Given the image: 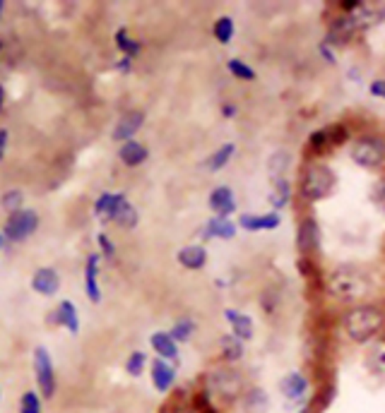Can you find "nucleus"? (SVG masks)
Returning a JSON list of instances; mask_svg holds the SVG:
<instances>
[{
	"instance_id": "nucleus-13",
	"label": "nucleus",
	"mask_w": 385,
	"mask_h": 413,
	"mask_svg": "<svg viewBox=\"0 0 385 413\" xmlns=\"http://www.w3.org/2000/svg\"><path fill=\"white\" fill-rule=\"evenodd\" d=\"M31 286H34L36 294L53 296V294H58V289H60V277H58V272L51 269V267H43V269L36 272L34 279H31Z\"/></svg>"
},
{
	"instance_id": "nucleus-5",
	"label": "nucleus",
	"mask_w": 385,
	"mask_h": 413,
	"mask_svg": "<svg viewBox=\"0 0 385 413\" xmlns=\"http://www.w3.org/2000/svg\"><path fill=\"white\" fill-rule=\"evenodd\" d=\"M352 159L362 168H378L385 161V144L378 137H362L352 144Z\"/></svg>"
},
{
	"instance_id": "nucleus-35",
	"label": "nucleus",
	"mask_w": 385,
	"mask_h": 413,
	"mask_svg": "<svg viewBox=\"0 0 385 413\" xmlns=\"http://www.w3.org/2000/svg\"><path fill=\"white\" fill-rule=\"evenodd\" d=\"M371 200H374V205L381 209V212H385V178H381V181H378L376 186H374Z\"/></svg>"
},
{
	"instance_id": "nucleus-26",
	"label": "nucleus",
	"mask_w": 385,
	"mask_h": 413,
	"mask_svg": "<svg viewBox=\"0 0 385 413\" xmlns=\"http://www.w3.org/2000/svg\"><path fill=\"white\" fill-rule=\"evenodd\" d=\"M144 368H147V353H142V351L130 353L128 360H125V370H128V375H132V377H140L144 372Z\"/></svg>"
},
{
	"instance_id": "nucleus-27",
	"label": "nucleus",
	"mask_w": 385,
	"mask_h": 413,
	"mask_svg": "<svg viewBox=\"0 0 385 413\" xmlns=\"http://www.w3.org/2000/svg\"><path fill=\"white\" fill-rule=\"evenodd\" d=\"M20 413H41V394L29 390L20 399Z\"/></svg>"
},
{
	"instance_id": "nucleus-12",
	"label": "nucleus",
	"mask_w": 385,
	"mask_h": 413,
	"mask_svg": "<svg viewBox=\"0 0 385 413\" xmlns=\"http://www.w3.org/2000/svg\"><path fill=\"white\" fill-rule=\"evenodd\" d=\"M296 245H299L301 252H315L320 247V228L313 219H306L304 224L299 226V236H296Z\"/></svg>"
},
{
	"instance_id": "nucleus-7",
	"label": "nucleus",
	"mask_w": 385,
	"mask_h": 413,
	"mask_svg": "<svg viewBox=\"0 0 385 413\" xmlns=\"http://www.w3.org/2000/svg\"><path fill=\"white\" fill-rule=\"evenodd\" d=\"M36 226H39V214L29 212V209H20V212L10 214V219L5 221V236L20 243L36 231Z\"/></svg>"
},
{
	"instance_id": "nucleus-19",
	"label": "nucleus",
	"mask_w": 385,
	"mask_h": 413,
	"mask_svg": "<svg viewBox=\"0 0 385 413\" xmlns=\"http://www.w3.org/2000/svg\"><path fill=\"white\" fill-rule=\"evenodd\" d=\"M226 320L231 322V329H233V336H236L238 341H246L253 336V320H250L248 315H241L236 313V310H226Z\"/></svg>"
},
{
	"instance_id": "nucleus-18",
	"label": "nucleus",
	"mask_w": 385,
	"mask_h": 413,
	"mask_svg": "<svg viewBox=\"0 0 385 413\" xmlns=\"http://www.w3.org/2000/svg\"><path fill=\"white\" fill-rule=\"evenodd\" d=\"M149 344H152V348H154L157 355H159L162 360H169V363H172V360L179 358V346H176V341H174L167 332H157V334H152Z\"/></svg>"
},
{
	"instance_id": "nucleus-21",
	"label": "nucleus",
	"mask_w": 385,
	"mask_h": 413,
	"mask_svg": "<svg viewBox=\"0 0 385 413\" xmlns=\"http://www.w3.org/2000/svg\"><path fill=\"white\" fill-rule=\"evenodd\" d=\"M179 262L186 267V269H203L207 262V252L205 247L200 245H188L179 252Z\"/></svg>"
},
{
	"instance_id": "nucleus-25",
	"label": "nucleus",
	"mask_w": 385,
	"mask_h": 413,
	"mask_svg": "<svg viewBox=\"0 0 385 413\" xmlns=\"http://www.w3.org/2000/svg\"><path fill=\"white\" fill-rule=\"evenodd\" d=\"M222 355H224V360H238L243 355V344L236 339V336H224L222 339Z\"/></svg>"
},
{
	"instance_id": "nucleus-3",
	"label": "nucleus",
	"mask_w": 385,
	"mask_h": 413,
	"mask_svg": "<svg viewBox=\"0 0 385 413\" xmlns=\"http://www.w3.org/2000/svg\"><path fill=\"white\" fill-rule=\"evenodd\" d=\"M330 294L344 303L359 301L366 294V281L352 269H337L330 274Z\"/></svg>"
},
{
	"instance_id": "nucleus-32",
	"label": "nucleus",
	"mask_w": 385,
	"mask_h": 413,
	"mask_svg": "<svg viewBox=\"0 0 385 413\" xmlns=\"http://www.w3.org/2000/svg\"><path fill=\"white\" fill-rule=\"evenodd\" d=\"M22 200H24V195L20 193V190H10V193H5V195H3V209H8L10 214L20 212Z\"/></svg>"
},
{
	"instance_id": "nucleus-23",
	"label": "nucleus",
	"mask_w": 385,
	"mask_h": 413,
	"mask_svg": "<svg viewBox=\"0 0 385 413\" xmlns=\"http://www.w3.org/2000/svg\"><path fill=\"white\" fill-rule=\"evenodd\" d=\"M203 236L205 238H233L236 236V226L231 224L229 219H212V221H207V226H205V231H203Z\"/></svg>"
},
{
	"instance_id": "nucleus-40",
	"label": "nucleus",
	"mask_w": 385,
	"mask_h": 413,
	"mask_svg": "<svg viewBox=\"0 0 385 413\" xmlns=\"http://www.w3.org/2000/svg\"><path fill=\"white\" fill-rule=\"evenodd\" d=\"M5 147H8V130H0V159L5 156Z\"/></svg>"
},
{
	"instance_id": "nucleus-10",
	"label": "nucleus",
	"mask_w": 385,
	"mask_h": 413,
	"mask_svg": "<svg viewBox=\"0 0 385 413\" xmlns=\"http://www.w3.org/2000/svg\"><path fill=\"white\" fill-rule=\"evenodd\" d=\"M174 382H176V368L169 363V360L157 358L152 363V385H154V390L167 394V392H172Z\"/></svg>"
},
{
	"instance_id": "nucleus-1",
	"label": "nucleus",
	"mask_w": 385,
	"mask_h": 413,
	"mask_svg": "<svg viewBox=\"0 0 385 413\" xmlns=\"http://www.w3.org/2000/svg\"><path fill=\"white\" fill-rule=\"evenodd\" d=\"M383 325H385L383 313L378 308H371V305L349 310L344 317L347 334H349V339L357 341V344H364V341L374 339V336L383 329Z\"/></svg>"
},
{
	"instance_id": "nucleus-16",
	"label": "nucleus",
	"mask_w": 385,
	"mask_h": 413,
	"mask_svg": "<svg viewBox=\"0 0 385 413\" xmlns=\"http://www.w3.org/2000/svg\"><path fill=\"white\" fill-rule=\"evenodd\" d=\"M123 202H125V197L121 193H104L97 200V205H94V214H97V217H109V219L116 221Z\"/></svg>"
},
{
	"instance_id": "nucleus-45",
	"label": "nucleus",
	"mask_w": 385,
	"mask_h": 413,
	"mask_svg": "<svg viewBox=\"0 0 385 413\" xmlns=\"http://www.w3.org/2000/svg\"><path fill=\"white\" fill-rule=\"evenodd\" d=\"M0 50H3V41H0Z\"/></svg>"
},
{
	"instance_id": "nucleus-30",
	"label": "nucleus",
	"mask_w": 385,
	"mask_h": 413,
	"mask_svg": "<svg viewBox=\"0 0 385 413\" xmlns=\"http://www.w3.org/2000/svg\"><path fill=\"white\" fill-rule=\"evenodd\" d=\"M116 41H118V48L123 50L128 58H132V55H137L140 53V43L137 41H132L130 36H128V31L125 29H118V34H116Z\"/></svg>"
},
{
	"instance_id": "nucleus-4",
	"label": "nucleus",
	"mask_w": 385,
	"mask_h": 413,
	"mask_svg": "<svg viewBox=\"0 0 385 413\" xmlns=\"http://www.w3.org/2000/svg\"><path fill=\"white\" fill-rule=\"evenodd\" d=\"M241 377H238V372L229 370V368H222V370H214L207 375V387H205V394L207 397H219L224 399V402H231V399H236L238 394H241Z\"/></svg>"
},
{
	"instance_id": "nucleus-15",
	"label": "nucleus",
	"mask_w": 385,
	"mask_h": 413,
	"mask_svg": "<svg viewBox=\"0 0 385 413\" xmlns=\"http://www.w3.org/2000/svg\"><path fill=\"white\" fill-rule=\"evenodd\" d=\"M85 294L92 303L102 301V289H99V255L87 257L85 267Z\"/></svg>"
},
{
	"instance_id": "nucleus-17",
	"label": "nucleus",
	"mask_w": 385,
	"mask_h": 413,
	"mask_svg": "<svg viewBox=\"0 0 385 413\" xmlns=\"http://www.w3.org/2000/svg\"><path fill=\"white\" fill-rule=\"evenodd\" d=\"M142 113L140 111H130L118 120L116 130H113V139H121V142H128V139L135 135L137 130L142 128Z\"/></svg>"
},
{
	"instance_id": "nucleus-28",
	"label": "nucleus",
	"mask_w": 385,
	"mask_h": 413,
	"mask_svg": "<svg viewBox=\"0 0 385 413\" xmlns=\"http://www.w3.org/2000/svg\"><path fill=\"white\" fill-rule=\"evenodd\" d=\"M226 68H229V73H231L236 80H243V82H253V80H255V70L246 65L243 60H236V58H233V60L226 63Z\"/></svg>"
},
{
	"instance_id": "nucleus-31",
	"label": "nucleus",
	"mask_w": 385,
	"mask_h": 413,
	"mask_svg": "<svg viewBox=\"0 0 385 413\" xmlns=\"http://www.w3.org/2000/svg\"><path fill=\"white\" fill-rule=\"evenodd\" d=\"M116 221L121 226H125V228H132V226L137 224V212H135V207H132L128 200L123 202V207H121V212H118Z\"/></svg>"
},
{
	"instance_id": "nucleus-29",
	"label": "nucleus",
	"mask_w": 385,
	"mask_h": 413,
	"mask_svg": "<svg viewBox=\"0 0 385 413\" xmlns=\"http://www.w3.org/2000/svg\"><path fill=\"white\" fill-rule=\"evenodd\" d=\"M214 36H217L219 43H229L233 36V20L231 17H219L214 22Z\"/></svg>"
},
{
	"instance_id": "nucleus-8",
	"label": "nucleus",
	"mask_w": 385,
	"mask_h": 413,
	"mask_svg": "<svg viewBox=\"0 0 385 413\" xmlns=\"http://www.w3.org/2000/svg\"><path fill=\"white\" fill-rule=\"evenodd\" d=\"M354 34H357V17L354 15H342L330 24L327 39H330V43L344 46V43H349L352 39H354Z\"/></svg>"
},
{
	"instance_id": "nucleus-20",
	"label": "nucleus",
	"mask_w": 385,
	"mask_h": 413,
	"mask_svg": "<svg viewBox=\"0 0 385 413\" xmlns=\"http://www.w3.org/2000/svg\"><path fill=\"white\" fill-rule=\"evenodd\" d=\"M118 156H121V161L125 166H140V163L147 161V149L142 147L140 142H135V139H128V142L123 144L121 151H118Z\"/></svg>"
},
{
	"instance_id": "nucleus-36",
	"label": "nucleus",
	"mask_w": 385,
	"mask_h": 413,
	"mask_svg": "<svg viewBox=\"0 0 385 413\" xmlns=\"http://www.w3.org/2000/svg\"><path fill=\"white\" fill-rule=\"evenodd\" d=\"M195 411L198 413H217V409H214L212 399L207 397L205 392H200L198 397H195Z\"/></svg>"
},
{
	"instance_id": "nucleus-39",
	"label": "nucleus",
	"mask_w": 385,
	"mask_h": 413,
	"mask_svg": "<svg viewBox=\"0 0 385 413\" xmlns=\"http://www.w3.org/2000/svg\"><path fill=\"white\" fill-rule=\"evenodd\" d=\"M371 94H376V97L385 99V80H378V82H374V85H371Z\"/></svg>"
},
{
	"instance_id": "nucleus-6",
	"label": "nucleus",
	"mask_w": 385,
	"mask_h": 413,
	"mask_svg": "<svg viewBox=\"0 0 385 413\" xmlns=\"http://www.w3.org/2000/svg\"><path fill=\"white\" fill-rule=\"evenodd\" d=\"M34 370H36V385H39L41 397L51 399L56 394V370H53L51 355L41 346L34 351Z\"/></svg>"
},
{
	"instance_id": "nucleus-14",
	"label": "nucleus",
	"mask_w": 385,
	"mask_h": 413,
	"mask_svg": "<svg viewBox=\"0 0 385 413\" xmlns=\"http://www.w3.org/2000/svg\"><path fill=\"white\" fill-rule=\"evenodd\" d=\"M210 207H212V212L217 214L219 219H226L229 214L236 209V200H233V193H231V188H214L212 190V195H210Z\"/></svg>"
},
{
	"instance_id": "nucleus-41",
	"label": "nucleus",
	"mask_w": 385,
	"mask_h": 413,
	"mask_svg": "<svg viewBox=\"0 0 385 413\" xmlns=\"http://www.w3.org/2000/svg\"><path fill=\"white\" fill-rule=\"evenodd\" d=\"M233 111H236L233 106H224V113H226V116H233Z\"/></svg>"
},
{
	"instance_id": "nucleus-34",
	"label": "nucleus",
	"mask_w": 385,
	"mask_h": 413,
	"mask_svg": "<svg viewBox=\"0 0 385 413\" xmlns=\"http://www.w3.org/2000/svg\"><path fill=\"white\" fill-rule=\"evenodd\" d=\"M289 195H292V188H289V183L284 181H277V190H275V197H273V202H275V207H284L289 202Z\"/></svg>"
},
{
	"instance_id": "nucleus-9",
	"label": "nucleus",
	"mask_w": 385,
	"mask_h": 413,
	"mask_svg": "<svg viewBox=\"0 0 385 413\" xmlns=\"http://www.w3.org/2000/svg\"><path fill=\"white\" fill-rule=\"evenodd\" d=\"M46 322L48 325H60V327L70 329L73 334L80 332V317H78V310H75V305L70 301H63L58 308L46 317Z\"/></svg>"
},
{
	"instance_id": "nucleus-44",
	"label": "nucleus",
	"mask_w": 385,
	"mask_h": 413,
	"mask_svg": "<svg viewBox=\"0 0 385 413\" xmlns=\"http://www.w3.org/2000/svg\"><path fill=\"white\" fill-rule=\"evenodd\" d=\"M0 247H3V233H0Z\"/></svg>"
},
{
	"instance_id": "nucleus-24",
	"label": "nucleus",
	"mask_w": 385,
	"mask_h": 413,
	"mask_svg": "<svg viewBox=\"0 0 385 413\" xmlns=\"http://www.w3.org/2000/svg\"><path fill=\"white\" fill-rule=\"evenodd\" d=\"M233 144L229 142V144H224V147H219L214 154L210 156V161H207V168L210 171H219V168H224L226 163H229V159L233 156Z\"/></svg>"
},
{
	"instance_id": "nucleus-43",
	"label": "nucleus",
	"mask_w": 385,
	"mask_h": 413,
	"mask_svg": "<svg viewBox=\"0 0 385 413\" xmlns=\"http://www.w3.org/2000/svg\"><path fill=\"white\" fill-rule=\"evenodd\" d=\"M3 8H5V3H3V0H0V15H3Z\"/></svg>"
},
{
	"instance_id": "nucleus-11",
	"label": "nucleus",
	"mask_w": 385,
	"mask_h": 413,
	"mask_svg": "<svg viewBox=\"0 0 385 413\" xmlns=\"http://www.w3.org/2000/svg\"><path fill=\"white\" fill-rule=\"evenodd\" d=\"M238 224L246 231H273L282 224L280 214L270 212V214H241V219H238Z\"/></svg>"
},
{
	"instance_id": "nucleus-38",
	"label": "nucleus",
	"mask_w": 385,
	"mask_h": 413,
	"mask_svg": "<svg viewBox=\"0 0 385 413\" xmlns=\"http://www.w3.org/2000/svg\"><path fill=\"white\" fill-rule=\"evenodd\" d=\"M99 245H102L104 255H113V250H116V247H113V243H111V240L106 238V233H99Z\"/></svg>"
},
{
	"instance_id": "nucleus-42",
	"label": "nucleus",
	"mask_w": 385,
	"mask_h": 413,
	"mask_svg": "<svg viewBox=\"0 0 385 413\" xmlns=\"http://www.w3.org/2000/svg\"><path fill=\"white\" fill-rule=\"evenodd\" d=\"M3 104H5V92H3V87H0V109H3Z\"/></svg>"
},
{
	"instance_id": "nucleus-33",
	"label": "nucleus",
	"mask_w": 385,
	"mask_h": 413,
	"mask_svg": "<svg viewBox=\"0 0 385 413\" xmlns=\"http://www.w3.org/2000/svg\"><path fill=\"white\" fill-rule=\"evenodd\" d=\"M193 322L191 320H186V322H176V327L169 332V336H172L174 341H188L191 339V334H193Z\"/></svg>"
},
{
	"instance_id": "nucleus-47",
	"label": "nucleus",
	"mask_w": 385,
	"mask_h": 413,
	"mask_svg": "<svg viewBox=\"0 0 385 413\" xmlns=\"http://www.w3.org/2000/svg\"><path fill=\"white\" fill-rule=\"evenodd\" d=\"M164 413H167V411H164Z\"/></svg>"
},
{
	"instance_id": "nucleus-2",
	"label": "nucleus",
	"mask_w": 385,
	"mask_h": 413,
	"mask_svg": "<svg viewBox=\"0 0 385 413\" xmlns=\"http://www.w3.org/2000/svg\"><path fill=\"white\" fill-rule=\"evenodd\" d=\"M334 183H337V178H334L330 168L323 166V163H313V166H308L304 173L301 193H304L306 200L318 202V200H325V197L332 193Z\"/></svg>"
},
{
	"instance_id": "nucleus-37",
	"label": "nucleus",
	"mask_w": 385,
	"mask_h": 413,
	"mask_svg": "<svg viewBox=\"0 0 385 413\" xmlns=\"http://www.w3.org/2000/svg\"><path fill=\"white\" fill-rule=\"evenodd\" d=\"M265 406V394L260 392V390H253L248 394V409H258L260 411Z\"/></svg>"
},
{
	"instance_id": "nucleus-22",
	"label": "nucleus",
	"mask_w": 385,
	"mask_h": 413,
	"mask_svg": "<svg viewBox=\"0 0 385 413\" xmlns=\"http://www.w3.org/2000/svg\"><path fill=\"white\" fill-rule=\"evenodd\" d=\"M306 387H308L306 377L304 375H299V372H289L287 377L280 382V390L287 399H301L304 397V392H306Z\"/></svg>"
},
{
	"instance_id": "nucleus-46",
	"label": "nucleus",
	"mask_w": 385,
	"mask_h": 413,
	"mask_svg": "<svg viewBox=\"0 0 385 413\" xmlns=\"http://www.w3.org/2000/svg\"><path fill=\"white\" fill-rule=\"evenodd\" d=\"M301 413H308V411H301Z\"/></svg>"
}]
</instances>
